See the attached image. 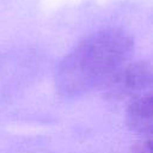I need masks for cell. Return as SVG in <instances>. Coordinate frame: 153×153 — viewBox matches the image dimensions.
Returning <instances> with one entry per match:
<instances>
[{"instance_id": "6da1fadb", "label": "cell", "mask_w": 153, "mask_h": 153, "mask_svg": "<svg viewBox=\"0 0 153 153\" xmlns=\"http://www.w3.org/2000/svg\"><path fill=\"white\" fill-rule=\"evenodd\" d=\"M134 49L133 38L118 29H106L79 42L61 61L56 72V87L62 96L86 93L122 67Z\"/></svg>"}, {"instance_id": "7a4b0ae2", "label": "cell", "mask_w": 153, "mask_h": 153, "mask_svg": "<svg viewBox=\"0 0 153 153\" xmlns=\"http://www.w3.org/2000/svg\"><path fill=\"white\" fill-rule=\"evenodd\" d=\"M152 84L149 63L139 61L117 69L108 80V94L115 99L136 96Z\"/></svg>"}, {"instance_id": "3957f363", "label": "cell", "mask_w": 153, "mask_h": 153, "mask_svg": "<svg viewBox=\"0 0 153 153\" xmlns=\"http://www.w3.org/2000/svg\"><path fill=\"white\" fill-rule=\"evenodd\" d=\"M127 122L134 131L151 135L153 126L151 96H141L133 100L127 111Z\"/></svg>"}, {"instance_id": "277c9868", "label": "cell", "mask_w": 153, "mask_h": 153, "mask_svg": "<svg viewBox=\"0 0 153 153\" xmlns=\"http://www.w3.org/2000/svg\"><path fill=\"white\" fill-rule=\"evenodd\" d=\"M134 153H152L151 140H148L147 142H142V143L137 145L134 149Z\"/></svg>"}]
</instances>
